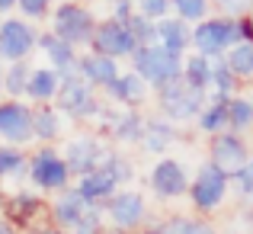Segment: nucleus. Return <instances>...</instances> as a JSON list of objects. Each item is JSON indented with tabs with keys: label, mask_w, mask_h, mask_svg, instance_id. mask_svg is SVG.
I'll return each instance as SVG.
<instances>
[{
	"label": "nucleus",
	"mask_w": 253,
	"mask_h": 234,
	"mask_svg": "<svg viewBox=\"0 0 253 234\" xmlns=\"http://www.w3.org/2000/svg\"><path fill=\"white\" fill-rule=\"evenodd\" d=\"M228 189H231V177L221 170V167H215L211 160H205V164L196 170V177L189 180V192H186V196H189L196 215L205 218V215H211V212L221 209Z\"/></svg>",
	"instance_id": "2"
},
{
	"label": "nucleus",
	"mask_w": 253,
	"mask_h": 234,
	"mask_svg": "<svg viewBox=\"0 0 253 234\" xmlns=\"http://www.w3.org/2000/svg\"><path fill=\"white\" fill-rule=\"evenodd\" d=\"M99 170H106L112 180H116V186H125V183H131L135 180V164H131L125 154H119V151H106V157H103V164H99Z\"/></svg>",
	"instance_id": "31"
},
{
	"label": "nucleus",
	"mask_w": 253,
	"mask_h": 234,
	"mask_svg": "<svg viewBox=\"0 0 253 234\" xmlns=\"http://www.w3.org/2000/svg\"><path fill=\"white\" fill-rule=\"evenodd\" d=\"M0 138L13 148L36 141L32 138V106L19 103V99H6L0 103Z\"/></svg>",
	"instance_id": "14"
},
{
	"label": "nucleus",
	"mask_w": 253,
	"mask_h": 234,
	"mask_svg": "<svg viewBox=\"0 0 253 234\" xmlns=\"http://www.w3.org/2000/svg\"><path fill=\"white\" fill-rule=\"evenodd\" d=\"M36 42L39 32L26 19H3L0 23V61L6 64L29 61V55L36 51Z\"/></svg>",
	"instance_id": "9"
},
{
	"label": "nucleus",
	"mask_w": 253,
	"mask_h": 234,
	"mask_svg": "<svg viewBox=\"0 0 253 234\" xmlns=\"http://www.w3.org/2000/svg\"><path fill=\"white\" fill-rule=\"evenodd\" d=\"M241 42L237 36V19H228V16H215L211 13L209 19L192 26V51L202 58H224L234 45Z\"/></svg>",
	"instance_id": "4"
},
{
	"label": "nucleus",
	"mask_w": 253,
	"mask_h": 234,
	"mask_svg": "<svg viewBox=\"0 0 253 234\" xmlns=\"http://www.w3.org/2000/svg\"><path fill=\"white\" fill-rule=\"evenodd\" d=\"M0 234H23V231H19V228H13V225L6 222L3 215H0Z\"/></svg>",
	"instance_id": "45"
},
{
	"label": "nucleus",
	"mask_w": 253,
	"mask_h": 234,
	"mask_svg": "<svg viewBox=\"0 0 253 234\" xmlns=\"http://www.w3.org/2000/svg\"><path fill=\"white\" fill-rule=\"evenodd\" d=\"M183 80L192 87V90L211 93V58H202L196 51L183 58Z\"/></svg>",
	"instance_id": "27"
},
{
	"label": "nucleus",
	"mask_w": 253,
	"mask_h": 234,
	"mask_svg": "<svg viewBox=\"0 0 253 234\" xmlns=\"http://www.w3.org/2000/svg\"><path fill=\"white\" fill-rule=\"evenodd\" d=\"M90 212H93V205L77 192V186H68L64 192H58L55 205H48V222L58 225V228L68 234V231H74Z\"/></svg>",
	"instance_id": "15"
},
{
	"label": "nucleus",
	"mask_w": 253,
	"mask_h": 234,
	"mask_svg": "<svg viewBox=\"0 0 253 234\" xmlns=\"http://www.w3.org/2000/svg\"><path fill=\"white\" fill-rule=\"evenodd\" d=\"M138 13L148 19H154V23H161V19L170 16V0H135Z\"/></svg>",
	"instance_id": "38"
},
{
	"label": "nucleus",
	"mask_w": 253,
	"mask_h": 234,
	"mask_svg": "<svg viewBox=\"0 0 253 234\" xmlns=\"http://www.w3.org/2000/svg\"><path fill=\"white\" fill-rule=\"evenodd\" d=\"M173 222V231L176 234H218L215 225L205 222L202 215H189V218H170Z\"/></svg>",
	"instance_id": "36"
},
{
	"label": "nucleus",
	"mask_w": 253,
	"mask_h": 234,
	"mask_svg": "<svg viewBox=\"0 0 253 234\" xmlns=\"http://www.w3.org/2000/svg\"><path fill=\"white\" fill-rule=\"evenodd\" d=\"M189 173L186 167L179 164L176 157H161L154 167H151V177H148V186L157 199L170 202V199H183L189 192Z\"/></svg>",
	"instance_id": "10"
},
{
	"label": "nucleus",
	"mask_w": 253,
	"mask_h": 234,
	"mask_svg": "<svg viewBox=\"0 0 253 234\" xmlns=\"http://www.w3.org/2000/svg\"><path fill=\"white\" fill-rule=\"evenodd\" d=\"M29 173V154L13 144H0V180L3 177H26Z\"/></svg>",
	"instance_id": "30"
},
{
	"label": "nucleus",
	"mask_w": 253,
	"mask_h": 234,
	"mask_svg": "<svg viewBox=\"0 0 253 234\" xmlns=\"http://www.w3.org/2000/svg\"><path fill=\"white\" fill-rule=\"evenodd\" d=\"M125 26H128L131 39L138 42V48H141V45H157V23H154V19H148V16H141V13H135V16H131Z\"/></svg>",
	"instance_id": "35"
},
{
	"label": "nucleus",
	"mask_w": 253,
	"mask_h": 234,
	"mask_svg": "<svg viewBox=\"0 0 253 234\" xmlns=\"http://www.w3.org/2000/svg\"><path fill=\"white\" fill-rule=\"evenodd\" d=\"M106 96L112 103H122V109H141V103L148 99V84L135 71H125L106 87Z\"/></svg>",
	"instance_id": "18"
},
{
	"label": "nucleus",
	"mask_w": 253,
	"mask_h": 234,
	"mask_svg": "<svg viewBox=\"0 0 253 234\" xmlns=\"http://www.w3.org/2000/svg\"><path fill=\"white\" fill-rule=\"evenodd\" d=\"M58 80H61L58 96H55V109L58 112L71 116L74 122H90V119H99L103 103H99L96 90H93V87L81 77V64L74 61V64H68L64 71H58Z\"/></svg>",
	"instance_id": "1"
},
{
	"label": "nucleus",
	"mask_w": 253,
	"mask_h": 234,
	"mask_svg": "<svg viewBox=\"0 0 253 234\" xmlns=\"http://www.w3.org/2000/svg\"><path fill=\"white\" fill-rule=\"evenodd\" d=\"M77 192H81L93 209H103V205L119 192V186L106 170H93V173H86V177L77 180Z\"/></svg>",
	"instance_id": "22"
},
{
	"label": "nucleus",
	"mask_w": 253,
	"mask_h": 234,
	"mask_svg": "<svg viewBox=\"0 0 253 234\" xmlns=\"http://www.w3.org/2000/svg\"><path fill=\"white\" fill-rule=\"evenodd\" d=\"M103 215H109L112 228L122 231V234H131L138 228H144L148 222V205H144V196L135 189H119L109 202L103 205Z\"/></svg>",
	"instance_id": "8"
},
{
	"label": "nucleus",
	"mask_w": 253,
	"mask_h": 234,
	"mask_svg": "<svg viewBox=\"0 0 253 234\" xmlns=\"http://www.w3.org/2000/svg\"><path fill=\"white\" fill-rule=\"evenodd\" d=\"M237 36H241V42H253V16L250 13L237 19Z\"/></svg>",
	"instance_id": "43"
},
{
	"label": "nucleus",
	"mask_w": 253,
	"mask_h": 234,
	"mask_svg": "<svg viewBox=\"0 0 253 234\" xmlns=\"http://www.w3.org/2000/svg\"><path fill=\"white\" fill-rule=\"evenodd\" d=\"M250 16H253V3H250Z\"/></svg>",
	"instance_id": "51"
},
{
	"label": "nucleus",
	"mask_w": 253,
	"mask_h": 234,
	"mask_svg": "<svg viewBox=\"0 0 253 234\" xmlns=\"http://www.w3.org/2000/svg\"><path fill=\"white\" fill-rule=\"evenodd\" d=\"M154 93H157V112H161L167 122H173V125L196 122V116L202 112L205 99H209V93L192 90L183 77L167 84V87H161V90H154Z\"/></svg>",
	"instance_id": "5"
},
{
	"label": "nucleus",
	"mask_w": 253,
	"mask_h": 234,
	"mask_svg": "<svg viewBox=\"0 0 253 234\" xmlns=\"http://www.w3.org/2000/svg\"><path fill=\"white\" fill-rule=\"evenodd\" d=\"M26 234H64L58 225H51V222H39V225H32Z\"/></svg>",
	"instance_id": "44"
},
{
	"label": "nucleus",
	"mask_w": 253,
	"mask_h": 234,
	"mask_svg": "<svg viewBox=\"0 0 253 234\" xmlns=\"http://www.w3.org/2000/svg\"><path fill=\"white\" fill-rule=\"evenodd\" d=\"M224 64L231 68V74L237 80H253V42H237L234 48L224 55Z\"/></svg>",
	"instance_id": "29"
},
{
	"label": "nucleus",
	"mask_w": 253,
	"mask_h": 234,
	"mask_svg": "<svg viewBox=\"0 0 253 234\" xmlns=\"http://www.w3.org/2000/svg\"><path fill=\"white\" fill-rule=\"evenodd\" d=\"M157 45L167 48L170 55L186 58L192 51V26L183 23L179 16H167L157 23Z\"/></svg>",
	"instance_id": "17"
},
{
	"label": "nucleus",
	"mask_w": 253,
	"mask_h": 234,
	"mask_svg": "<svg viewBox=\"0 0 253 234\" xmlns=\"http://www.w3.org/2000/svg\"><path fill=\"white\" fill-rule=\"evenodd\" d=\"M29 77H32V68L29 61H16L3 71V90L10 93V99H19L26 96V87H29Z\"/></svg>",
	"instance_id": "33"
},
{
	"label": "nucleus",
	"mask_w": 253,
	"mask_h": 234,
	"mask_svg": "<svg viewBox=\"0 0 253 234\" xmlns=\"http://www.w3.org/2000/svg\"><path fill=\"white\" fill-rule=\"evenodd\" d=\"M106 144L99 141L96 135H77V138H71L68 141V148H64V164H68V170H71V177H86V173H93V170H99V164H103V157H106Z\"/></svg>",
	"instance_id": "13"
},
{
	"label": "nucleus",
	"mask_w": 253,
	"mask_h": 234,
	"mask_svg": "<svg viewBox=\"0 0 253 234\" xmlns=\"http://www.w3.org/2000/svg\"><path fill=\"white\" fill-rule=\"evenodd\" d=\"M231 183L237 186V192H241V196H247V199H253V157H250L247 164H244L241 170L234 173V177H231Z\"/></svg>",
	"instance_id": "40"
},
{
	"label": "nucleus",
	"mask_w": 253,
	"mask_h": 234,
	"mask_svg": "<svg viewBox=\"0 0 253 234\" xmlns=\"http://www.w3.org/2000/svg\"><path fill=\"white\" fill-rule=\"evenodd\" d=\"M99 19L93 16L90 6L84 3H74V0H64V3L55 6V16H51V32H55L61 42L74 45V48H81V45H90L93 42V32H96Z\"/></svg>",
	"instance_id": "6"
},
{
	"label": "nucleus",
	"mask_w": 253,
	"mask_h": 234,
	"mask_svg": "<svg viewBox=\"0 0 253 234\" xmlns=\"http://www.w3.org/2000/svg\"><path fill=\"white\" fill-rule=\"evenodd\" d=\"M179 141V129L173 122H167V119H144V135H141V148L148 151V154H167L170 144Z\"/></svg>",
	"instance_id": "20"
},
{
	"label": "nucleus",
	"mask_w": 253,
	"mask_h": 234,
	"mask_svg": "<svg viewBox=\"0 0 253 234\" xmlns=\"http://www.w3.org/2000/svg\"><path fill=\"white\" fill-rule=\"evenodd\" d=\"M250 3H253V0H211V10H215V16L241 19V16L250 13Z\"/></svg>",
	"instance_id": "37"
},
{
	"label": "nucleus",
	"mask_w": 253,
	"mask_h": 234,
	"mask_svg": "<svg viewBox=\"0 0 253 234\" xmlns=\"http://www.w3.org/2000/svg\"><path fill=\"white\" fill-rule=\"evenodd\" d=\"M0 93H3V64H0Z\"/></svg>",
	"instance_id": "50"
},
{
	"label": "nucleus",
	"mask_w": 253,
	"mask_h": 234,
	"mask_svg": "<svg viewBox=\"0 0 253 234\" xmlns=\"http://www.w3.org/2000/svg\"><path fill=\"white\" fill-rule=\"evenodd\" d=\"M135 13H138L135 0H112V19H119V23H128Z\"/></svg>",
	"instance_id": "42"
},
{
	"label": "nucleus",
	"mask_w": 253,
	"mask_h": 234,
	"mask_svg": "<svg viewBox=\"0 0 253 234\" xmlns=\"http://www.w3.org/2000/svg\"><path fill=\"white\" fill-rule=\"evenodd\" d=\"M90 48L96 51V55H106V58H112V61H119V58H131V55H135L138 42L131 39L128 26L109 16V19H103V23L96 26Z\"/></svg>",
	"instance_id": "11"
},
{
	"label": "nucleus",
	"mask_w": 253,
	"mask_h": 234,
	"mask_svg": "<svg viewBox=\"0 0 253 234\" xmlns=\"http://www.w3.org/2000/svg\"><path fill=\"white\" fill-rule=\"evenodd\" d=\"M253 157L250 141L244 135H234V132H221V135L209 138V160L215 167H221L228 177H234L244 164Z\"/></svg>",
	"instance_id": "12"
},
{
	"label": "nucleus",
	"mask_w": 253,
	"mask_h": 234,
	"mask_svg": "<svg viewBox=\"0 0 253 234\" xmlns=\"http://www.w3.org/2000/svg\"><path fill=\"white\" fill-rule=\"evenodd\" d=\"M164 234H176L173 231V222H164Z\"/></svg>",
	"instance_id": "48"
},
{
	"label": "nucleus",
	"mask_w": 253,
	"mask_h": 234,
	"mask_svg": "<svg viewBox=\"0 0 253 234\" xmlns=\"http://www.w3.org/2000/svg\"><path fill=\"white\" fill-rule=\"evenodd\" d=\"M36 48H42L45 55H48L51 71H64L68 64L77 61V48H74V45H68V42H61V39H58L51 29H48V32H39Z\"/></svg>",
	"instance_id": "26"
},
{
	"label": "nucleus",
	"mask_w": 253,
	"mask_h": 234,
	"mask_svg": "<svg viewBox=\"0 0 253 234\" xmlns=\"http://www.w3.org/2000/svg\"><path fill=\"white\" fill-rule=\"evenodd\" d=\"M250 99H253V93H250Z\"/></svg>",
	"instance_id": "52"
},
{
	"label": "nucleus",
	"mask_w": 253,
	"mask_h": 234,
	"mask_svg": "<svg viewBox=\"0 0 253 234\" xmlns=\"http://www.w3.org/2000/svg\"><path fill=\"white\" fill-rule=\"evenodd\" d=\"M131 71L148 87L161 90V87H167V84L183 77V58L170 55L161 45H141V48L131 55Z\"/></svg>",
	"instance_id": "3"
},
{
	"label": "nucleus",
	"mask_w": 253,
	"mask_h": 234,
	"mask_svg": "<svg viewBox=\"0 0 253 234\" xmlns=\"http://www.w3.org/2000/svg\"><path fill=\"white\" fill-rule=\"evenodd\" d=\"M131 234H164V222L161 225H151V228H138V231H131Z\"/></svg>",
	"instance_id": "46"
},
{
	"label": "nucleus",
	"mask_w": 253,
	"mask_h": 234,
	"mask_svg": "<svg viewBox=\"0 0 253 234\" xmlns=\"http://www.w3.org/2000/svg\"><path fill=\"white\" fill-rule=\"evenodd\" d=\"M228 103H231V96L209 93V99H205L202 112L196 116V129L202 132V135H209V138H215V135H221V132H228Z\"/></svg>",
	"instance_id": "21"
},
{
	"label": "nucleus",
	"mask_w": 253,
	"mask_h": 234,
	"mask_svg": "<svg viewBox=\"0 0 253 234\" xmlns=\"http://www.w3.org/2000/svg\"><path fill=\"white\" fill-rule=\"evenodd\" d=\"M58 87H61L58 71H51V68H36V71H32V77H29V87H26V96H29L36 106L55 103Z\"/></svg>",
	"instance_id": "25"
},
{
	"label": "nucleus",
	"mask_w": 253,
	"mask_h": 234,
	"mask_svg": "<svg viewBox=\"0 0 253 234\" xmlns=\"http://www.w3.org/2000/svg\"><path fill=\"white\" fill-rule=\"evenodd\" d=\"M3 205H6V196L0 192V215H3Z\"/></svg>",
	"instance_id": "49"
},
{
	"label": "nucleus",
	"mask_w": 253,
	"mask_h": 234,
	"mask_svg": "<svg viewBox=\"0 0 253 234\" xmlns=\"http://www.w3.org/2000/svg\"><path fill=\"white\" fill-rule=\"evenodd\" d=\"M228 132L234 135H253V99L250 96H231L228 103Z\"/></svg>",
	"instance_id": "28"
},
{
	"label": "nucleus",
	"mask_w": 253,
	"mask_h": 234,
	"mask_svg": "<svg viewBox=\"0 0 253 234\" xmlns=\"http://www.w3.org/2000/svg\"><path fill=\"white\" fill-rule=\"evenodd\" d=\"M26 177L42 192H64L71 186V180H74L71 170H68V164H64V157L58 154L51 144H42V148L29 157V173H26Z\"/></svg>",
	"instance_id": "7"
},
{
	"label": "nucleus",
	"mask_w": 253,
	"mask_h": 234,
	"mask_svg": "<svg viewBox=\"0 0 253 234\" xmlns=\"http://www.w3.org/2000/svg\"><path fill=\"white\" fill-rule=\"evenodd\" d=\"M103 231H106V225H103V209H93L90 215H86L74 231H68V234H103Z\"/></svg>",
	"instance_id": "41"
},
{
	"label": "nucleus",
	"mask_w": 253,
	"mask_h": 234,
	"mask_svg": "<svg viewBox=\"0 0 253 234\" xmlns=\"http://www.w3.org/2000/svg\"><path fill=\"white\" fill-rule=\"evenodd\" d=\"M144 119L148 116H141V109H119L116 122L109 125V138L119 144H141Z\"/></svg>",
	"instance_id": "23"
},
{
	"label": "nucleus",
	"mask_w": 253,
	"mask_h": 234,
	"mask_svg": "<svg viewBox=\"0 0 253 234\" xmlns=\"http://www.w3.org/2000/svg\"><path fill=\"white\" fill-rule=\"evenodd\" d=\"M42 215H48V205H45V199H42V196H36V192H29V189L6 196L3 218L13 225V228L29 231L32 225H39V218H42Z\"/></svg>",
	"instance_id": "16"
},
{
	"label": "nucleus",
	"mask_w": 253,
	"mask_h": 234,
	"mask_svg": "<svg viewBox=\"0 0 253 234\" xmlns=\"http://www.w3.org/2000/svg\"><path fill=\"white\" fill-rule=\"evenodd\" d=\"M0 23H3V19H0Z\"/></svg>",
	"instance_id": "53"
},
{
	"label": "nucleus",
	"mask_w": 253,
	"mask_h": 234,
	"mask_svg": "<svg viewBox=\"0 0 253 234\" xmlns=\"http://www.w3.org/2000/svg\"><path fill=\"white\" fill-rule=\"evenodd\" d=\"M241 90V80L231 74V68L224 64V58L211 61V93H221V96H237Z\"/></svg>",
	"instance_id": "34"
},
{
	"label": "nucleus",
	"mask_w": 253,
	"mask_h": 234,
	"mask_svg": "<svg viewBox=\"0 0 253 234\" xmlns=\"http://www.w3.org/2000/svg\"><path fill=\"white\" fill-rule=\"evenodd\" d=\"M16 6L26 16V23L29 19H45L51 13V0H16Z\"/></svg>",
	"instance_id": "39"
},
{
	"label": "nucleus",
	"mask_w": 253,
	"mask_h": 234,
	"mask_svg": "<svg viewBox=\"0 0 253 234\" xmlns=\"http://www.w3.org/2000/svg\"><path fill=\"white\" fill-rule=\"evenodd\" d=\"M58 135H61V112L51 103L32 106V138L42 144H51L58 141Z\"/></svg>",
	"instance_id": "24"
},
{
	"label": "nucleus",
	"mask_w": 253,
	"mask_h": 234,
	"mask_svg": "<svg viewBox=\"0 0 253 234\" xmlns=\"http://www.w3.org/2000/svg\"><path fill=\"white\" fill-rule=\"evenodd\" d=\"M16 6V0H0V13H6V10H13Z\"/></svg>",
	"instance_id": "47"
},
{
	"label": "nucleus",
	"mask_w": 253,
	"mask_h": 234,
	"mask_svg": "<svg viewBox=\"0 0 253 234\" xmlns=\"http://www.w3.org/2000/svg\"><path fill=\"white\" fill-rule=\"evenodd\" d=\"M170 10L173 16H179L183 23L196 26L202 19L211 16V0H170Z\"/></svg>",
	"instance_id": "32"
},
{
	"label": "nucleus",
	"mask_w": 253,
	"mask_h": 234,
	"mask_svg": "<svg viewBox=\"0 0 253 234\" xmlns=\"http://www.w3.org/2000/svg\"><path fill=\"white\" fill-rule=\"evenodd\" d=\"M77 64H81V77L93 87V90H96V87L106 90L112 80L122 74V71H119V61H112V58H106V55H96V51L77 55Z\"/></svg>",
	"instance_id": "19"
}]
</instances>
